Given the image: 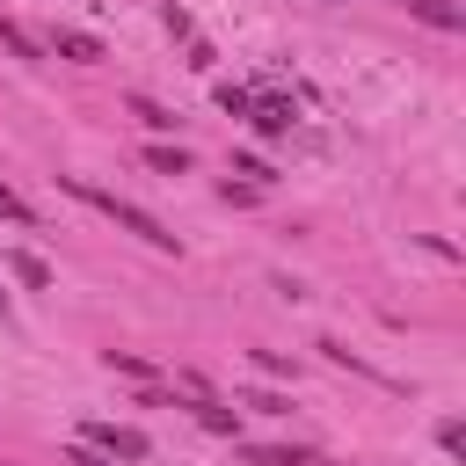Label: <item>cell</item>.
I'll use <instances>...</instances> for the list:
<instances>
[{
  "mask_svg": "<svg viewBox=\"0 0 466 466\" xmlns=\"http://www.w3.org/2000/svg\"><path fill=\"white\" fill-rule=\"evenodd\" d=\"M102 364H109V371H131V379H160V371H153L146 357H131V350H102Z\"/></svg>",
  "mask_w": 466,
  "mask_h": 466,
  "instance_id": "obj_11",
  "label": "cell"
},
{
  "mask_svg": "<svg viewBox=\"0 0 466 466\" xmlns=\"http://www.w3.org/2000/svg\"><path fill=\"white\" fill-rule=\"evenodd\" d=\"M248 124H255L262 138H277V131H291V102H277V95H262V102H248Z\"/></svg>",
  "mask_w": 466,
  "mask_h": 466,
  "instance_id": "obj_3",
  "label": "cell"
},
{
  "mask_svg": "<svg viewBox=\"0 0 466 466\" xmlns=\"http://www.w3.org/2000/svg\"><path fill=\"white\" fill-rule=\"evenodd\" d=\"M58 182H66V189H73V197H80V204H95V211H102V218H116V226H124V233H138V240H146V248H160V255H175V233H167V226H160V218H153V211H138V204H131V197H116V189H95V182H87V175H58Z\"/></svg>",
  "mask_w": 466,
  "mask_h": 466,
  "instance_id": "obj_1",
  "label": "cell"
},
{
  "mask_svg": "<svg viewBox=\"0 0 466 466\" xmlns=\"http://www.w3.org/2000/svg\"><path fill=\"white\" fill-rule=\"evenodd\" d=\"M233 175H248V189H262V182H277V175H269V160H255V153H240V160H233Z\"/></svg>",
  "mask_w": 466,
  "mask_h": 466,
  "instance_id": "obj_12",
  "label": "cell"
},
{
  "mask_svg": "<svg viewBox=\"0 0 466 466\" xmlns=\"http://www.w3.org/2000/svg\"><path fill=\"white\" fill-rule=\"evenodd\" d=\"M182 408H189L211 437H240V415H233V408H218V400H182Z\"/></svg>",
  "mask_w": 466,
  "mask_h": 466,
  "instance_id": "obj_4",
  "label": "cell"
},
{
  "mask_svg": "<svg viewBox=\"0 0 466 466\" xmlns=\"http://www.w3.org/2000/svg\"><path fill=\"white\" fill-rule=\"evenodd\" d=\"M7 269H15V277H22L29 291H44V284H51V269H44L36 255H7Z\"/></svg>",
  "mask_w": 466,
  "mask_h": 466,
  "instance_id": "obj_10",
  "label": "cell"
},
{
  "mask_svg": "<svg viewBox=\"0 0 466 466\" xmlns=\"http://www.w3.org/2000/svg\"><path fill=\"white\" fill-rule=\"evenodd\" d=\"M0 218H7V226H29V218H36V211H29V204H22V197H15V189H7V182H0Z\"/></svg>",
  "mask_w": 466,
  "mask_h": 466,
  "instance_id": "obj_13",
  "label": "cell"
},
{
  "mask_svg": "<svg viewBox=\"0 0 466 466\" xmlns=\"http://www.w3.org/2000/svg\"><path fill=\"white\" fill-rule=\"evenodd\" d=\"M415 22H430V29H466V15L451 7V0H400Z\"/></svg>",
  "mask_w": 466,
  "mask_h": 466,
  "instance_id": "obj_5",
  "label": "cell"
},
{
  "mask_svg": "<svg viewBox=\"0 0 466 466\" xmlns=\"http://www.w3.org/2000/svg\"><path fill=\"white\" fill-rule=\"evenodd\" d=\"M66 466H116V459H102V451H87V444H73V451H66Z\"/></svg>",
  "mask_w": 466,
  "mask_h": 466,
  "instance_id": "obj_16",
  "label": "cell"
},
{
  "mask_svg": "<svg viewBox=\"0 0 466 466\" xmlns=\"http://www.w3.org/2000/svg\"><path fill=\"white\" fill-rule=\"evenodd\" d=\"M0 313H7V291H0Z\"/></svg>",
  "mask_w": 466,
  "mask_h": 466,
  "instance_id": "obj_17",
  "label": "cell"
},
{
  "mask_svg": "<svg viewBox=\"0 0 466 466\" xmlns=\"http://www.w3.org/2000/svg\"><path fill=\"white\" fill-rule=\"evenodd\" d=\"M58 51H66L73 66H95V58H102V36H87V29H58Z\"/></svg>",
  "mask_w": 466,
  "mask_h": 466,
  "instance_id": "obj_7",
  "label": "cell"
},
{
  "mask_svg": "<svg viewBox=\"0 0 466 466\" xmlns=\"http://www.w3.org/2000/svg\"><path fill=\"white\" fill-rule=\"evenodd\" d=\"M87 451H102V459H146V430H116V422H87Z\"/></svg>",
  "mask_w": 466,
  "mask_h": 466,
  "instance_id": "obj_2",
  "label": "cell"
},
{
  "mask_svg": "<svg viewBox=\"0 0 466 466\" xmlns=\"http://www.w3.org/2000/svg\"><path fill=\"white\" fill-rule=\"evenodd\" d=\"M131 116H146V124H153V131H175V116H167V109H153V102H146V95H138V102H131Z\"/></svg>",
  "mask_w": 466,
  "mask_h": 466,
  "instance_id": "obj_14",
  "label": "cell"
},
{
  "mask_svg": "<svg viewBox=\"0 0 466 466\" xmlns=\"http://www.w3.org/2000/svg\"><path fill=\"white\" fill-rule=\"evenodd\" d=\"M146 167L175 182V175H189V153H182V146H167V138H153V146H146Z\"/></svg>",
  "mask_w": 466,
  "mask_h": 466,
  "instance_id": "obj_6",
  "label": "cell"
},
{
  "mask_svg": "<svg viewBox=\"0 0 466 466\" xmlns=\"http://www.w3.org/2000/svg\"><path fill=\"white\" fill-rule=\"evenodd\" d=\"M248 102H255L248 87H218V109H233V116H248Z\"/></svg>",
  "mask_w": 466,
  "mask_h": 466,
  "instance_id": "obj_15",
  "label": "cell"
},
{
  "mask_svg": "<svg viewBox=\"0 0 466 466\" xmlns=\"http://www.w3.org/2000/svg\"><path fill=\"white\" fill-rule=\"evenodd\" d=\"M240 459H255V466H306L313 451H299V444H291V451H277V444H248Z\"/></svg>",
  "mask_w": 466,
  "mask_h": 466,
  "instance_id": "obj_8",
  "label": "cell"
},
{
  "mask_svg": "<svg viewBox=\"0 0 466 466\" xmlns=\"http://www.w3.org/2000/svg\"><path fill=\"white\" fill-rule=\"evenodd\" d=\"M0 44H7L15 58H44V44H36V36L22 29V22H7V15H0Z\"/></svg>",
  "mask_w": 466,
  "mask_h": 466,
  "instance_id": "obj_9",
  "label": "cell"
}]
</instances>
